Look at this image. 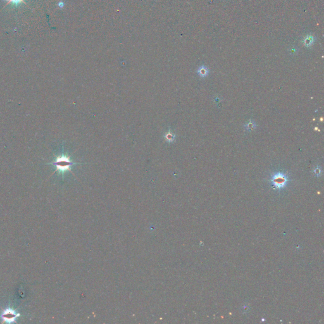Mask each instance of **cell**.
Masks as SVG:
<instances>
[{
    "mask_svg": "<svg viewBox=\"0 0 324 324\" xmlns=\"http://www.w3.org/2000/svg\"><path fill=\"white\" fill-rule=\"evenodd\" d=\"M244 127L247 130L250 131V130L255 129L256 127V125L254 121H251V120H249L248 123L247 124L244 125Z\"/></svg>",
    "mask_w": 324,
    "mask_h": 324,
    "instance_id": "cell-7",
    "label": "cell"
},
{
    "mask_svg": "<svg viewBox=\"0 0 324 324\" xmlns=\"http://www.w3.org/2000/svg\"><path fill=\"white\" fill-rule=\"evenodd\" d=\"M197 73L201 77L204 78L208 76L209 74V70L205 65H201L197 69Z\"/></svg>",
    "mask_w": 324,
    "mask_h": 324,
    "instance_id": "cell-5",
    "label": "cell"
},
{
    "mask_svg": "<svg viewBox=\"0 0 324 324\" xmlns=\"http://www.w3.org/2000/svg\"><path fill=\"white\" fill-rule=\"evenodd\" d=\"M58 7H59V8H63V7H64V6H65V3H64V2H63L62 1H61V2H59V3H58Z\"/></svg>",
    "mask_w": 324,
    "mask_h": 324,
    "instance_id": "cell-10",
    "label": "cell"
},
{
    "mask_svg": "<svg viewBox=\"0 0 324 324\" xmlns=\"http://www.w3.org/2000/svg\"><path fill=\"white\" fill-rule=\"evenodd\" d=\"M57 167V170L63 173L67 170H70V167L75 163L70 160V157L62 154V156L57 157L56 161L51 164Z\"/></svg>",
    "mask_w": 324,
    "mask_h": 324,
    "instance_id": "cell-1",
    "label": "cell"
},
{
    "mask_svg": "<svg viewBox=\"0 0 324 324\" xmlns=\"http://www.w3.org/2000/svg\"><path fill=\"white\" fill-rule=\"evenodd\" d=\"M164 137H165V141H167V142H172L174 141V140H175L176 135L173 133H172L170 130H169V132H167V133L165 134Z\"/></svg>",
    "mask_w": 324,
    "mask_h": 324,
    "instance_id": "cell-6",
    "label": "cell"
},
{
    "mask_svg": "<svg viewBox=\"0 0 324 324\" xmlns=\"http://www.w3.org/2000/svg\"><path fill=\"white\" fill-rule=\"evenodd\" d=\"M271 182L275 188L280 189L286 186L288 182V178L283 172H276L272 175Z\"/></svg>",
    "mask_w": 324,
    "mask_h": 324,
    "instance_id": "cell-2",
    "label": "cell"
},
{
    "mask_svg": "<svg viewBox=\"0 0 324 324\" xmlns=\"http://www.w3.org/2000/svg\"><path fill=\"white\" fill-rule=\"evenodd\" d=\"M20 316L19 313H17L15 311L12 309H6L4 310L2 314V319L3 322L11 323L15 321V320Z\"/></svg>",
    "mask_w": 324,
    "mask_h": 324,
    "instance_id": "cell-3",
    "label": "cell"
},
{
    "mask_svg": "<svg viewBox=\"0 0 324 324\" xmlns=\"http://www.w3.org/2000/svg\"><path fill=\"white\" fill-rule=\"evenodd\" d=\"M313 173L315 176L316 177H320L321 175H322V168L320 165H317L315 168V169L313 170Z\"/></svg>",
    "mask_w": 324,
    "mask_h": 324,
    "instance_id": "cell-9",
    "label": "cell"
},
{
    "mask_svg": "<svg viewBox=\"0 0 324 324\" xmlns=\"http://www.w3.org/2000/svg\"><path fill=\"white\" fill-rule=\"evenodd\" d=\"M6 1L8 2V3H7V5L11 3V4H12L14 6H15V7H17L18 5L21 4V3L26 4V3L24 2V0H6Z\"/></svg>",
    "mask_w": 324,
    "mask_h": 324,
    "instance_id": "cell-8",
    "label": "cell"
},
{
    "mask_svg": "<svg viewBox=\"0 0 324 324\" xmlns=\"http://www.w3.org/2000/svg\"><path fill=\"white\" fill-rule=\"evenodd\" d=\"M315 36L311 34H308L307 35H305V36L303 37V39L301 40L303 44L307 47H310L311 46H312V45H313V43H315Z\"/></svg>",
    "mask_w": 324,
    "mask_h": 324,
    "instance_id": "cell-4",
    "label": "cell"
}]
</instances>
